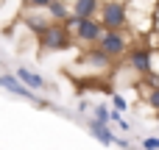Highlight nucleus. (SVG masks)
Instances as JSON below:
<instances>
[{"instance_id": "7ed1b4c3", "label": "nucleus", "mask_w": 159, "mask_h": 150, "mask_svg": "<svg viewBox=\"0 0 159 150\" xmlns=\"http://www.w3.org/2000/svg\"><path fill=\"white\" fill-rule=\"evenodd\" d=\"M154 56H157L154 47L145 45V42L129 47V64L137 75H154Z\"/></svg>"}, {"instance_id": "423d86ee", "label": "nucleus", "mask_w": 159, "mask_h": 150, "mask_svg": "<svg viewBox=\"0 0 159 150\" xmlns=\"http://www.w3.org/2000/svg\"><path fill=\"white\" fill-rule=\"evenodd\" d=\"M0 86H3V89H8V92H14L17 97H22V100H28V103H36V106L48 109V103H45V100H39V97H36V92L25 89V86H22L14 75H0Z\"/></svg>"}, {"instance_id": "1a4fd4ad", "label": "nucleus", "mask_w": 159, "mask_h": 150, "mask_svg": "<svg viewBox=\"0 0 159 150\" xmlns=\"http://www.w3.org/2000/svg\"><path fill=\"white\" fill-rule=\"evenodd\" d=\"M98 8H101V0H73L70 14L78 19H98Z\"/></svg>"}, {"instance_id": "a211bd4d", "label": "nucleus", "mask_w": 159, "mask_h": 150, "mask_svg": "<svg viewBox=\"0 0 159 150\" xmlns=\"http://www.w3.org/2000/svg\"><path fill=\"white\" fill-rule=\"evenodd\" d=\"M151 31L157 33V42H159V6H154V28Z\"/></svg>"}, {"instance_id": "6e6552de", "label": "nucleus", "mask_w": 159, "mask_h": 150, "mask_svg": "<svg viewBox=\"0 0 159 150\" xmlns=\"http://www.w3.org/2000/svg\"><path fill=\"white\" fill-rule=\"evenodd\" d=\"M14 78H17L25 89H31V92H34V89H48V81H45L42 75H36L34 70H28V67H17V70H14Z\"/></svg>"}, {"instance_id": "f3484780", "label": "nucleus", "mask_w": 159, "mask_h": 150, "mask_svg": "<svg viewBox=\"0 0 159 150\" xmlns=\"http://www.w3.org/2000/svg\"><path fill=\"white\" fill-rule=\"evenodd\" d=\"M143 150H159V136H145L143 139Z\"/></svg>"}, {"instance_id": "4468645a", "label": "nucleus", "mask_w": 159, "mask_h": 150, "mask_svg": "<svg viewBox=\"0 0 159 150\" xmlns=\"http://www.w3.org/2000/svg\"><path fill=\"white\" fill-rule=\"evenodd\" d=\"M95 122L98 125H109V109L106 106H95Z\"/></svg>"}, {"instance_id": "f03ea898", "label": "nucleus", "mask_w": 159, "mask_h": 150, "mask_svg": "<svg viewBox=\"0 0 159 150\" xmlns=\"http://www.w3.org/2000/svg\"><path fill=\"white\" fill-rule=\"evenodd\" d=\"M95 47H98L106 58L117 61V58H123V56L129 53V47H131V36H129L126 31H103V36L98 39Z\"/></svg>"}, {"instance_id": "dca6fc26", "label": "nucleus", "mask_w": 159, "mask_h": 150, "mask_svg": "<svg viewBox=\"0 0 159 150\" xmlns=\"http://www.w3.org/2000/svg\"><path fill=\"white\" fill-rule=\"evenodd\" d=\"M145 100H148V106H151L154 111H159V86H154V89L145 95Z\"/></svg>"}, {"instance_id": "ddd939ff", "label": "nucleus", "mask_w": 159, "mask_h": 150, "mask_svg": "<svg viewBox=\"0 0 159 150\" xmlns=\"http://www.w3.org/2000/svg\"><path fill=\"white\" fill-rule=\"evenodd\" d=\"M112 106H115V111H117V114H123V111L129 109V103H126V97H123L120 92H112Z\"/></svg>"}, {"instance_id": "39448f33", "label": "nucleus", "mask_w": 159, "mask_h": 150, "mask_svg": "<svg viewBox=\"0 0 159 150\" xmlns=\"http://www.w3.org/2000/svg\"><path fill=\"white\" fill-rule=\"evenodd\" d=\"M70 36H73L75 42H81V45L95 47V45H98V39L103 36V28H101V22H98V19H78V25L70 31Z\"/></svg>"}, {"instance_id": "f8f14e48", "label": "nucleus", "mask_w": 159, "mask_h": 150, "mask_svg": "<svg viewBox=\"0 0 159 150\" xmlns=\"http://www.w3.org/2000/svg\"><path fill=\"white\" fill-rule=\"evenodd\" d=\"M89 131H92V136H95L101 145H106V148H109V145H115V136H112L109 125H98V122L92 120V122H89Z\"/></svg>"}, {"instance_id": "9b49d317", "label": "nucleus", "mask_w": 159, "mask_h": 150, "mask_svg": "<svg viewBox=\"0 0 159 150\" xmlns=\"http://www.w3.org/2000/svg\"><path fill=\"white\" fill-rule=\"evenodd\" d=\"M45 14L50 17V22L64 25V19L70 17V6H67L64 0H50V3H48V8H45Z\"/></svg>"}, {"instance_id": "aec40b11", "label": "nucleus", "mask_w": 159, "mask_h": 150, "mask_svg": "<svg viewBox=\"0 0 159 150\" xmlns=\"http://www.w3.org/2000/svg\"><path fill=\"white\" fill-rule=\"evenodd\" d=\"M0 64H3V61H0Z\"/></svg>"}, {"instance_id": "f257e3e1", "label": "nucleus", "mask_w": 159, "mask_h": 150, "mask_svg": "<svg viewBox=\"0 0 159 150\" xmlns=\"http://www.w3.org/2000/svg\"><path fill=\"white\" fill-rule=\"evenodd\" d=\"M98 22L103 31H126V0H101Z\"/></svg>"}, {"instance_id": "0eeeda50", "label": "nucleus", "mask_w": 159, "mask_h": 150, "mask_svg": "<svg viewBox=\"0 0 159 150\" xmlns=\"http://www.w3.org/2000/svg\"><path fill=\"white\" fill-rule=\"evenodd\" d=\"M22 22L28 25V31H34L36 36H42L48 28H50V17L45 14V11H22Z\"/></svg>"}, {"instance_id": "9d476101", "label": "nucleus", "mask_w": 159, "mask_h": 150, "mask_svg": "<svg viewBox=\"0 0 159 150\" xmlns=\"http://www.w3.org/2000/svg\"><path fill=\"white\" fill-rule=\"evenodd\" d=\"M81 61H84V64H89L92 70H101V72L112 67V58H106V56H103L98 47H84V56H81Z\"/></svg>"}, {"instance_id": "2eb2a0df", "label": "nucleus", "mask_w": 159, "mask_h": 150, "mask_svg": "<svg viewBox=\"0 0 159 150\" xmlns=\"http://www.w3.org/2000/svg\"><path fill=\"white\" fill-rule=\"evenodd\" d=\"M48 3H50V0H22V6H25L28 11H45Z\"/></svg>"}, {"instance_id": "20e7f679", "label": "nucleus", "mask_w": 159, "mask_h": 150, "mask_svg": "<svg viewBox=\"0 0 159 150\" xmlns=\"http://www.w3.org/2000/svg\"><path fill=\"white\" fill-rule=\"evenodd\" d=\"M39 45H42L45 50L59 53V50H70V47H73V36L67 33V28H64V25L50 22V28H48V31L39 36Z\"/></svg>"}, {"instance_id": "6ab92c4d", "label": "nucleus", "mask_w": 159, "mask_h": 150, "mask_svg": "<svg viewBox=\"0 0 159 150\" xmlns=\"http://www.w3.org/2000/svg\"><path fill=\"white\" fill-rule=\"evenodd\" d=\"M115 145H117V148H131L129 139H117V136H115Z\"/></svg>"}]
</instances>
